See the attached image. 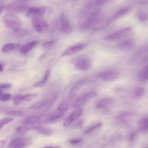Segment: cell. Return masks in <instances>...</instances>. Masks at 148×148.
I'll return each mask as SVG.
<instances>
[{"instance_id": "60d3db41", "label": "cell", "mask_w": 148, "mask_h": 148, "mask_svg": "<svg viewBox=\"0 0 148 148\" xmlns=\"http://www.w3.org/2000/svg\"><path fill=\"white\" fill-rule=\"evenodd\" d=\"M4 65L3 64L0 63V71L2 72L4 70L3 69Z\"/></svg>"}, {"instance_id": "ee69618b", "label": "cell", "mask_w": 148, "mask_h": 148, "mask_svg": "<svg viewBox=\"0 0 148 148\" xmlns=\"http://www.w3.org/2000/svg\"><path fill=\"white\" fill-rule=\"evenodd\" d=\"M146 80H148V76H147V77L146 78Z\"/></svg>"}, {"instance_id": "8d00e7d4", "label": "cell", "mask_w": 148, "mask_h": 148, "mask_svg": "<svg viewBox=\"0 0 148 148\" xmlns=\"http://www.w3.org/2000/svg\"><path fill=\"white\" fill-rule=\"evenodd\" d=\"M82 141V139L79 138L73 139L69 140V143L71 144L74 145L79 144Z\"/></svg>"}, {"instance_id": "484cf974", "label": "cell", "mask_w": 148, "mask_h": 148, "mask_svg": "<svg viewBox=\"0 0 148 148\" xmlns=\"http://www.w3.org/2000/svg\"><path fill=\"white\" fill-rule=\"evenodd\" d=\"M29 130V127L26 125H20L16 128L15 132L18 134L23 135L27 132Z\"/></svg>"}, {"instance_id": "30bf717a", "label": "cell", "mask_w": 148, "mask_h": 148, "mask_svg": "<svg viewBox=\"0 0 148 148\" xmlns=\"http://www.w3.org/2000/svg\"><path fill=\"white\" fill-rule=\"evenodd\" d=\"M75 95H69V96L58 107V111L64 112L69 108Z\"/></svg>"}, {"instance_id": "f35d334b", "label": "cell", "mask_w": 148, "mask_h": 148, "mask_svg": "<svg viewBox=\"0 0 148 148\" xmlns=\"http://www.w3.org/2000/svg\"><path fill=\"white\" fill-rule=\"evenodd\" d=\"M83 123L84 121L83 120H79L75 123L73 125V127L75 128H79L82 126Z\"/></svg>"}, {"instance_id": "5b68a950", "label": "cell", "mask_w": 148, "mask_h": 148, "mask_svg": "<svg viewBox=\"0 0 148 148\" xmlns=\"http://www.w3.org/2000/svg\"><path fill=\"white\" fill-rule=\"evenodd\" d=\"M119 76V73L116 71H110L102 72L99 74L97 77L105 82H111L116 79Z\"/></svg>"}, {"instance_id": "f1b7e54d", "label": "cell", "mask_w": 148, "mask_h": 148, "mask_svg": "<svg viewBox=\"0 0 148 148\" xmlns=\"http://www.w3.org/2000/svg\"><path fill=\"white\" fill-rule=\"evenodd\" d=\"M56 42L57 40L56 39L52 40L44 43L42 45V47L45 49H48L53 46Z\"/></svg>"}, {"instance_id": "d6986e66", "label": "cell", "mask_w": 148, "mask_h": 148, "mask_svg": "<svg viewBox=\"0 0 148 148\" xmlns=\"http://www.w3.org/2000/svg\"><path fill=\"white\" fill-rule=\"evenodd\" d=\"M37 44V41H32L27 43L21 49L20 52L23 54L26 53L32 49Z\"/></svg>"}, {"instance_id": "e0dca14e", "label": "cell", "mask_w": 148, "mask_h": 148, "mask_svg": "<svg viewBox=\"0 0 148 148\" xmlns=\"http://www.w3.org/2000/svg\"><path fill=\"white\" fill-rule=\"evenodd\" d=\"M34 129L38 133L45 136H50L53 134V131L51 129L41 126H36Z\"/></svg>"}, {"instance_id": "2e32d148", "label": "cell", "mask_w": 148, "mask_h": 148, "mask_svg": "<svg viewBox=\"0 0 148 148\" xmlns=\"http://www.w3.org/2000/svg\"><path fill=\"white\" fill-rule=\"evenodd\" d=\"M134 46V43L130 40H123L118 45V47L120 49L124 50H130L133 48Z\"/></svg>"}, {"instance_id": "d590c367", "label": "cell", "mask_w": 148, "mask_h": 148, "mask_svg": "<svg viewBox=\"0 0 148 148\" xmlns=\"http://www.w3.org/2000/svg\"><path fill=\"white\" fill-rule=\"evenodd\" d=\"M144 92V88L141 87L137 88L135 90V94L137 96H140Z\"/></svg>"}, {"instance_id": "ba28073f", "label": "cell", "mask_w": 148, "mask_h": 148, "mask_svg": "<svg viewBox=\"0 0 148 148\" xmlns=\"http://www.w3.org/2000/svg\"><path fill=\"white\" fill-rule=\"evenodd\" d=\"M83 110L81 108H78L70 114L64 120L63 125L67 127L79 118L82 114Z\"/></svg>"}, {"instance_id": "44dd1931", "label": "cell", "mask_w": 148, "mask_h": 148, "mask_svg": "<svg viewBox=\"0 0 148 148\" xmlns=\"http://www.w3.org/2000/svg\"><path fill=\"white\" fill-rule=\"evenodd\" d=\"M85 83V81L82 80L76 84L70 90L69 95H75L77 92Z\"/></svg>"}, {"instance_id": "7402d4cb", "label": "cell", "mask_w": 148, "mask_h": 148, "mask_svg": "<svg viewBox=\"0 0 148 148\" xmlns=\"http://www.w3.org/2000/svg\"><path fill=\"white\" fill-rule=\"evenodd\" d=\"M137 17L138 20L142 22H145L148 20V14L143 11L138 12L137 14Z\"/></svg>"}, {"instance_id": "5bb4252c", "label": "cell", "mask_w": 148, "mask_h": 148, "mask_svg": "<svg viewBox=\"0 0 148 148\" xmlns=\"http://www.w3.org/2000/svg\"><path fill=\"white\" fill-rule=\"evenodd\" d=\"M114 99L109 97L100 100L97 103L96 107L98 109H104L111 106L114 103Z\"/></svg>"}, {"instance_id": "ab89813d", "label": "cell", "mask_w": 148, "mask_h": 148, "mask_svg": "<svg viewBox=\"0 0 148 148\" xmlns=\"http://www.w3.org/2000/svg\"><path fill=\"white\" fill-rule=\"evenodd\" d=\"M5 143V141L4 140H2L0 141V148L3 147Z\"/></svg>"}, {"instance_id": "4dcf8cb0", "label": "cell", "mask_w": 148, "mask_h": 148, "mask_svg": "<svg viewBox=\"0 0 148 148\" xmlns=\"http://www.w3.org/2000/svg\"><path fill=\"white\" fill-rule=\"evenodd\" d=\"M148 76V64L144 67L140 75V79L142 80H146Z\"/></svg>"}, {"instance_id": "7bdbcfd3", "label": "cell", "mask_w": 148, "mask_h": 148, "mask_svg": "<svg viewBox=\"0 0 148 148\" xmlns=\"http://www.w3.org/2000/svg\"><path fill=\"white\" fill-rule=\"evenodd\" d=\"M105 1V0H97V3L98 4H101Z\"/></svg>"}, {"instance_id": "e575fe53", "label": "cell", "mask_w": 148, "mask_h": 148, "mask_svg": "<svg viewBox=\"0 0 148 148\" xmlns=\"http://www.w3.org/2000/svg\"><path fill=\"white\" fill-rule=\"evenodd\" d=\"M12 87V85L9 84L2 83L0 84V90L2 91L10 89Z\"/></svg>"}, {"instance_id": "4316f807", "label": "cell", "mask_w": 148, "mask_h": 148, "mask_svg": "<svg viewBox=\"0 0 148 148\" xmlns=\"http://www.w3.org/2000/svg\"><path fill=\"white\" fill-rule=\"evenodd\" d=\"M14 48V45L13 43H8L3 47L2 51L3 53H7L13 49Z\"/></svg>"}, {"instance_id": "52a82bcc", "label": "cell", "mask_w": 148, "mask_h": 148, "mask_svg": "<svg viewBox=\"0 0 148 148\" xmlns=\"http://www.w3.org/2000/svg\"><path fill=\"white\" fill-rule=\"evenodd\" d=\"M31 141L28 138H16L12 140L9 143L10 148H22L29 145Z\"/></svg>"}, {"instance_id": "277c9868", "label": "cell", "mask_w": 148, "mask_h": 148, "mask_svg": "<svg viewBox=\"0 0 148 148\" xmlns=\"http://www.w3.org/2000/svg\"><path fill=\"white\" fill-rule=\"evenodd\" d=\"M32 21L34 28L38 33L44 34L48 31L49 28L48 25L42 19L36 20Z\"/></svg>"}, {"instance_id": "ac0fdd59", "label": "cell", "mask_w": 148, "mask_h": 148, "mask_svg": "<svg viewBox=\"0 0 148 148\" xmlns=\"http://www.w3.org/2000/svg\"><path fill=\"white\" fill-rule=\"evenodd\" d=\"M41 116L38 115H35L29 116L25 118L23 121V123L26 124H33L37 123L41 119Z\"/></svg>"}, {"instance_id": "8992f818", "label": "cell", "mask_w": 148, "mask_h": 148, "mask_svg": "<svg viewBox=\"0 0 148 148\" xmlns=\"http://www.w3.org/2000/svg\"><path fill=\"white\" fill-rule=\"evenodd\" d=\"M130 27H127L115 32L106 36L105 40L113 41L118 40L129 33L131 30Z\"/></svg>"}, {"instance_id": "f546056e", "label": "cell", "mask_w": 148, "mask_h": 148, "mask_svg": "<svg viewBox=\"0 0 148 148\" xmlns=\"http://www.w3.org/2000/svg\"><path fill=\"white\" fill-rule=\"evenodd\" d=\"M6 114L9 116H21L23 114V112L20 110L10 111L7 112Z\"/></svg>"}, {"instance_id": "cb8c5ba5", "label": "cell", "mask_w": 148, "mask_h": 148, "mask_svg": "<svg viewBox=\"0 0 148 148\" xmlns=\"http://www.w3.org/2000/svg\"><path fill=\"white\" fill-rule=\"evenodd\" d=\"M138 127L142 131L148 130V119H144L140 120L138 123Z\"/></svg>"}, {"instance_id": "9a60e30c", "label": "cell", "mask_w": 148, "mask_h": 148, "mask_svg": "<svg viewBox=\"0 0 148 148\" xmlns=\"http://www.w3.org/2000/svg\"><path fill=\"white\" fill-rule=\"evenodd\" d=\"M51 74V70L49 69L47 70L42 79L34 84V86L38 87H42L45 86L48 82Z\"/></svg>"}, {"instance_id": "603a6c76", "label": "cell", "mask_w": 148, "mask_h": 148, "mask_svg": "<svg viewBox=\"0 0 148 148\" xmlns=\"http://www.w3.org/2000/svg\"><path fill=\"white\" fill-rule=\"evenodd\" d=\"M49 102L47 99H44L38 101L31 106L30 107L31 109H36L40 108L44 106Z\"/></svg>"}, {"instance_id": "1f68e13d", "label": "cell", "mask_w": 148, "mask_h": 148, "mask_svg": "<svg viewBox=\"0 0 148 148\" xmlns=\"http://www.w3.org/2000/svg\"><path fill=\"white\" fill-rule=\"evenodd\" d=\"M38 95L36 94L32 93L23 95V100L26 101H30L36 97Z\"/></svg>"}, {"instance_id": "8fae6325", "label": "cell", "mask_w": 148, "mask_h": 148, "mask_svg": "<svg viewBox=\"0 0 148 148\" xmlns=\"http://www.w3.org/2000/svg\"><path fill=\"white\" fill-rule=\"evenodd\" d=\"M91 66L90 61L87 58L82 59L78 60L75 65L76 69L82 71L88 70L90 68Z\"/></svg>"}, {"instance_id": "3957f363", "label": "cell", "mask_w": 148, "mask_h": 148, "mask_svg": "<svg viewBox=\"0 0 148 148\" xmlns=\"http://www.w3.org/2000/svg\"><path fill=\"white\" fill-rule=\"evenodd\" d=\"M97 95V92L94 91L85 93L75 100L72 104L73 106L75 108H78Z\"/></svg>"}, {"instance_id": "7a4b0ae2", "label": "cell", "mask_w": 148, "mask_h": 148, "mask_svg": "<svg viewBox=\"0 0 148 148\" xmlns=\"http://www.w3.org/2000/svg\"><path fill=\"white\" fill-rule=\"evenodd\" d=\"M3 22L7 27L14 31H18L21 28L22 23L20 19L12 13L6 14L3 17Z\"/></svg>"}, {"instance_id": "74e56055", "label": "cell", "mask_w": 148, "mask_h": 148, "mask_svg": "<svg viewBox=\"0 0 148 148\" xmlns=\"http://www.w3.org/2000/svg\"><path fill=\"white\" fill-rule=\"evenodd\" d=\"M11 95L9 94H2L0 95V100L2 101H5L9 100Z\"/></svg>"}, {"instance_id": "b9f144b4", "label": "cell", "mask_w": 148, "mask_h": 148, "mask_svg": "<svg viewBox=\"0 0 148 148\" xmlns=\"http://www.w3.org/2000/svg\"><path fill=\"white\" fill-rule=\"evenodd\" d=\"M45 56H46L45 53H44V54H42V55H41L39 58V60L40 61L44 59V58H45Z\"/></svg>"}, {"instance_id": "83f0119b", "label": "cell", "mask_w": 148, "mask_h": 148, "mask_svg": "<svg viewBox=\"0 0 148 148\" xmlns=\"http://www.w3.org/2000/svg\"><path fill=\"white\" fill-rule=\"evenodd\" d=\"M13 119L7 117L2 118L0 120V127L1 130L4 125L10 123L13 121Z\"/></svg>"}, {"instance_id": "9c48e42d", "label": "cell", "mask_w": 148, "mask_h": 148, "mask_svg": "<svg viewBox=\"0 0 148 148\" xmlns=\"http://www.w3.org/2000/svg\"><path fill=\"white\" fill-rule=\"evenodd\" d=\"M86 46V44H82L73 46L65 51L61 54V56H66L75 54L84 49Z\"/></svg>"}, {"instance_id": "ffe728a7", "label": "cell", "mask_w": 148, "mask_h": 148, "mask_svg": "<svg viewBox=\"0 0 148 148\" xmlns=\"http://www.w3.org/2000/svg\"><path fill=\"white\" fill-rule=\"evenodd\" d=\"M130 9V7H127L119 10L114 15L112 19H115L121 17L129 12Z\"/></svg>"}, {"instance_id": "7c38bea8", "label": "cell", "mask_w": 148, "mask_h": 148, "mask_svg": "<svg viewBox=\"0 0 148 148\" xmlns=\"http://www.w3.org/2000/svg\"><path fill=\"white\" fill-rule=\"evenodd\" d=\"M60 30L63 33L68 34L71 31V27L64 14H62L60 16Z\"/></svg>"}, {"instance_id": "836d02e7", "label": "cell", "mask_w": 148, "mask_h": 148, "mask_svg": "<svg viewBox=\"0 0 148 148\" xmlns=\"http://www.w3.org/2000/svg\"><path fill=\"white\" fill-rule=\"evenodd\" d=\"M23 100V95H17L15 96L13 99V102L15 104H19Z\"/></svg>"}, {"instance_id": "6da1fadb", "label": "cell", "mask_w": 148, "mask_h": 148, "mask_svg": "<svg viewBox=\"0 0 148 148\" xmlns=\"http://www.w3.org/2000/svg\"><path fill=\"white\" fill-rule=\"evenodd\" d=\"M51 8L47 7H33L29 8L26 13L27 18L32 21L42 19L45 15L50 14Z\"/></svg>"}, {"instance_id": "d6a6232c", "label": "cell", "mask_w": 148, "mask_h": 148, "mask_svg": "<svg viewBox=\"0 0 148 148\" xmlns=\"http://www.w3.org/2000/svg\"><path fill=\"white\" fill-rule=\"evenodd\" d=\"M148 51V45H145L140 48L136 52V55H139Z\"/></svg>"}, {"instance_id": "4fadbf2b", "label": "cell", "mask_w": 148, "mask_h": 148, "mask_svg": "<svg viewBox=\"0 0 148 148\" xmlns=\"http://www.w3.org/2000/svg\"><path fill=\"white\" fill-rule=\"evenodd\" d=\"M58 111L47 115L45 118L44 122L46 123H51L57 121L63 116L64 112Z\"/></svg>"}, {"instance_id": "d4e9b609", "label": "cell", "mask_w": 148, "mask_h": 148, "mask_svg": "<svg viewBox=\"0 0 148 148\" xmlns=\"http://www.w3.org/2000/svg\"><path fill=\"white\" fill-rule=\"evenodd\" d=\"M102 123L101 122H98L90 126L84 132L85 134H88L96 130L101 127L102 125Z\"/></svg>"}]
</instances>
